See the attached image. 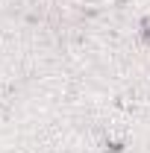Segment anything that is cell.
<instances>
[{
  "mask_svg": "<svg viewBox=\"0 0 150 153\" xmlns=\"http://www.w3.org/2000/svg\"><path fill=\"white\" fill-rule=\"evenodd\" d=\"M141 36H144V38H150V18H144V21H141Z\"/></svg>",
  "mask_w": 150,
  "mask_h": 153,
  "instance_id": "cell-1",
  "label": "cell"
}]
</instances>
